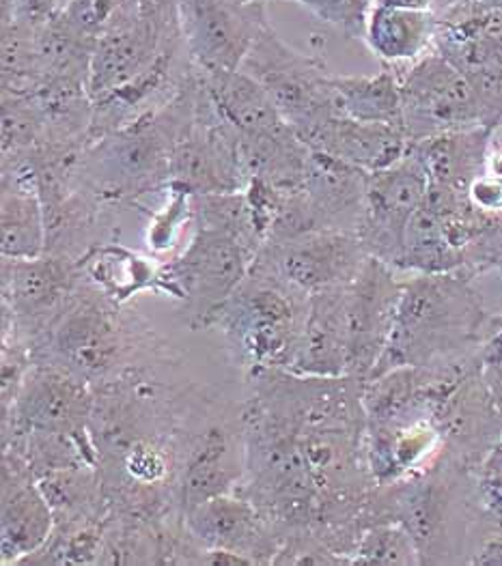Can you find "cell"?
<instances>
[{"instance_id":"cell-1","label":"cell","mask_w":502,"mask_h":566,"mask_svg":"<svg viewBox=\"0 0 502 566\" xmlns=\"http://www.w3.org/2000/svg\"><path fill=\"white\" fill-rule=\"evenodd\" d=\"M477 279L468 270H456L404 281L390 340L367 379L399 366L449 368L477 360L502 325V311L488 308Z\"/></svg>"},{"instance_id":"cell-2","label":"cell","mask_w":502,"mask_h":566,"mask_svg":"<svg viewBox=\"0 0 502 566\" xmlns=\"http://www.w3.org/2000/svg\"><path fill=\"white\" fill-rule=\"evenodd\" d=\"M308 293L252 263L249 276L203 322L220 327L249 373L293 370L306 325Z\"/></svg>"},{"instance_id":"cell-3","label":"cell","mask_w":502,"mask_h":566,"mask_svg":"<svg viewBox=\"0 0 502 566\" xmlns=\"http://www.w3.org/2000/svg\"><path fill=\"white\" fill-rule=\"evenodd\" d=\"M119 302L100 289H79L29 345L33 363L59 366L97 388L134 370L140 334L124 319Z\"/></svg>"},{"instance_id":"cell-4","label":"cell","mask_w":502,"mask_h":566,"mask_svg":"<svg viewBox=\"0 0 502 566\" xmlns=\"http://www.w3.org/2000/svg\"><path fill=\"white\" fill-rule=\"evenodd\" d=\"M240 70L265 88L300 138L341 115L326 63L285 43L272 24L259 33Z\"/></svg>"},{"instance_id":"cell-5","label":"cell","mask_w":502,"mask_h":566,"mask_svg":"<svg viewBox=\"0 0 502 566\" xmlns=\"http://www.w3.org/2000/svg\"><path fill=\"white\" fill-rule=\"evenodd\" d=\"M397 72L404 106L401 123L410 145L447 132L488 125L479 93L438 50Z\"/></svg>"},{"instance_id":"cell-6","label":"cell","mask_w":502,"mask_h":566,"mask_svg":"<svg viewBox=\"0 0 502 566\" xmlns=\"http://www.w3.org/2000/svg\"><path fill=\"white\" fill-rule=\"evenodd\" d=\"M179 24L195 70L236 72L270 24L263 0H179Z\"/></svg>"},{"instance_id":"cell-7","label":"cell","mask_w":502,"mask_h":566,"mask_svg":"<svg viewBox=\"0 0 502 566\" xmlns=\"http://www.w3.org/2000/svg\"><path fill=\"white\" fill-rule=\"evenodd\" d=\"M95 388L59 366L33 363L4 413V442L29 436H88Z\"/></svg>"},{"instance_id":"cell-8","label":"cell","mask_w":502,"mask_h":566,"mask_svg":"<svg viewBox=\"0 0 502 566\" xmlns=\"http://www.w3.org/2000/svg\"><path fill=\"white\" fill-rule=\"evenodd\" d=\"M254 254L233 235L195 227L186 250L163 268V284L203 322L249 276Z\"/></svg>"},{"instance_id":"cell-9","label":"cell","mask_w":502,"mask_h":566,"mask_svg":"<svg viewBox=\"0 0 502 566\" xmlns=\"http://www.w3.org/2000/svg\"><path fill=\"white\" fill-rule=\"evenodd\" d=\"M79 263L67 256H2V334L29 347L79 289Z\"/></svg>"},{"instance_id":"cell-10","label":"cell","mask_w":502,"mask_h":566,"mask_svg":"<svg viewBox=\"0 0 502 566\" xmlns=\"http://www.w3.org/2000/svg\"><path fill=\"white\" fill-rule=\"evenodd\" d=\"M429 195V175L408 149L399 163L369 172L358 238L369 256L399 268L406 231Z\"/></svg>"},{"instance_id":"cell-11","label":"cell","mask_w":502,"mask_h":566,"mask_svg":"<svg viewBox=\"0 0 502 566\" xmlns=\"http://www.w3.org/2000/svg\"><path fill=\"white\" fill-rule=\"evenodd\" d=\"M247 186L238 134L218 117L203 86L199 117L172 149L168 188L188 195H220L238 192Z\"/></svg>"},{"instance_id":"cell-12","label":"cell","mask_w":502,"mask_h":566,"mask_svg":"<svg viewBox=\"0 0 502 566\" xmlns=\"http://www.w3.org/2000/svg\"><path fill=\"white\" fill-rule=\"evenodd\" d=\"M404 281L399 270L367 256L352 283L345 284L347 373L367 381L390 340Z\"/></svg>"},{"instance_id":"cell-13","label":"cell","mask_w":502,"mask_h":566,"mask_svg":"<svg viewBox=\"0 0 502 566\" xmlns=\"http://www.w3.org/2000/svg\"><path fill=\"white\" fill-rule=\"evenodd\" d=\"M367 256L356 233L308 231L287 240L263 243L254 263L311 293L324 286L352 283Z\"/></svg>"},{"instance_id":"cell-14","label":"cell","mask_w":502,"mask_h":566,"mask_svg":"<svg viewBox=\"0 0 502 566\" xmlns=\"http://www.w3.org/2000/svg\"><path fill=\"white\" fill-rule=\"evenodd\" d=\"M184 530L203 549L238 554L251 565H272L283 534L251 500L222 493L181 513Z\"/></svg>"},{"instance_id":"cell-15","label":"cell","mask_w":502,"mask_h":566,"mask_svg":"<svg viewBox=\"0 0 502 566\" xmlns=\"http://www.w3.org/2000/svg\"><path fill=\"white\" fill-rule=\"evenodd\" d=\"M54 511L29 459L2 452V565H22L38 554L54 530Z\"/></svg>"},{"instance_id":"cell-16","label":"cell","mask_w":502,"mask_h":566,"mask_svg":"<svg viewBox=\"0 0 502 566\" xmlns=\"http://www.w3.org/2000/svg\"><path fill=\"white\" fill-rule=\"evenodd\" d=\"M369 172L311 149L306 179L300 188L311 231L356 233L363 222Z\"/></svg>"},{"instance_id":"cell-17","label":"cell","mask_w":502,"mask_h":566,"mask_svg":"<svg viewBox=\"0 0 502 566\" xmlns=\"http://www.w3.org/2000/svg\"><path fill=\"white\" fill-rule=\"evenodd\" d=\"M313 151L328 154L365 172H376L399 163L410 140L399 125L367 123L336 115L302 138Z\"/></svg>"},{"instance_id":"cell-18","label":"cell","mask_w":502,"mask_h":566,"mask_svg":"<svg viewBox=\"0 0 502 566\" xmlns=\"http://www.w3.org/2000/svg\"><path fill=\"white\" fill-rule=\"evenodd\" d=\"M292 373L308 377H341L347 373L345 284L308 293L302 352Z\"/></svg>"},{"instance_id":"cell-19","label":"cell","mask_w":502,"mask_h":566,"mask_svg":"<svg viewBox=\"0 0 502 566\" xmlns=\"http://www.w3.org/2000/svg\"><path fill=\"white\" fill-rule=\"evenodd\" d=\"M244 479V457L240 459L233 436L222 427L199 433L186 454L179 483L181 513L222 493H236Z\"/></svg>"},{"instance_id":"cell-20","label":"cell","mask_w":502,"mask_h":566,"mask_svg":"<svg viewBox=\"0 0 502 566\" xmlns=\"http://www.w3.org/2000/svg\"><path fill=\"white\" fill-rule=\"evenodd\" d=\"M438 13L417 7H369L363 41L384 63L404 70L433 50Z\"/></svg>"},{"instance_id":"cell-21","label":"cell","mask_w":502,"mask_h":566,"mask_svg":"<svg viewBox=\"0 0 502 566\" xmlns=\"http://www.w3.org/2000/svg\"><path fill=\"white\" fill-rule=\"evenodd\" d=\"M199 76L213 111L238 136L279 134L292 127L283 119L265 88L247 72H199Z\"/></svg>"},{"instance_id":"cell-22","label":"cell","mask_w":502,"mask_h":566,"mask_svg":"<svg viewBox=\"0 0 502 566\" xmlns=\"http://www.w3.org/2000/svg\"><path fill=\"white\" fill-rule=\"evenodd\" d=\"M492 129L488 125L447 132L410 145V151L419 158L429 184L449 188L461 197H468V188L477 177L485 172Z\"/></svg>"},{"instance_id":"cell-23","label":"cell","mask_w":502,"mask_h":566,"mask_svg":"<svg viewBox=\"0 0 502 566\" xmlns=\"http://www.w3.org/2000/svg\"><path fill=\"white\" fill-rule=\"evenodd\" d=\"M48 250V222L38 179L2 175L0 252L9 259H35Z\"/></svg>"},{"instance_id":"cell-24","label":"cell","mask_w":502,"mask_h":566,"mask_svg":"<svg viewBox=\"0 0 502 566\" xmlns=\"http://www.w3.org/2000/svg\"><path fill=\"white\" fill-rule=\"evenodd\" d=\"M338 113L356 122L401 123V82L399 72L384 67L374 76H335L333 74Z\"/></svg>"},{"instance_id":"cell-25","label":"cell","mask_w":502,"mask_h":566,"mask_svg":"<svg viewBox=\"0 0 502 566\" xmlns=\"http://www.w3.org/2000/svg\"><path fill=\"white\" fill-rule=\"evenodd\" d=\"M397 270L412 274H440L463 270L460 248L453 242L442 218L427 201L417 211L406 231L404 254Z\"/></svg>"},{"instance_id":"cell-26","label":"cell","mask_w":502,"mask_h":566,"mask_svg":"<svg viewBox=\"0 0 502 566\" xmlns=\"http://www.w3.org/2000/svg\"><path fill=\"white\" fill-rule=\"evenodd\" d=\"M352 566H420V552L410 530L388 522L367 527L352 556Z\"/></svg>"},{"instance_id":"cell-27","label":"cell","mask_w":502,"mask_h":566,"mask_svg":"<svg viewBox=\"0 0 502 566\" xmlns=\"http://www.w3.org/2000/svg\"><path fill=\"white\" fill-rule=\"evenodd\" d=\"M297 2L306 7L324 24L335 27L336 31L345 33L347 38L363 40L372 0H297Z\"/></svg>"},{"instance_id":"cell-28","label":"cell","mask_w":502,"mask_h":566,"mask_svg":"<svg viewBox=\"0 0 502 566\" xmlns=\"http://www.w3.org/2000/svg\"><path fill=\"white\" fill-rule=\"evenodd\" d=\"M477 491L481 497V504L490 517V522L502 530V438L492 446V450L481 459V463L474 468Z\"/></svg>"},{"instance_id":"cell-29","label":"cell","mask_w":502,"mask_h":566,"mask_svg":"<svg viewBox=\"0 0 502 566\" xmlns=\"http://www.w3.org/2000/svg\"><path fill=\"white\" fill-rule=\"evenodd\" d=\"M170 192H172V201L168 202L165 211H160L156 216V220L151 222V229H149V245L158 252H165L168 248H172L179 229L188 220H192L190 195L184 190H177V188H170Z\"/></svg>"},{"instance_id":"cell-30","label":"cell","mask_w":502,"mask_h":566,"mask_svg":"<svg viewBox=\"0 0 502 566\" xmlns=\"http://www.w3.org/2000/svg\"><path fill=\"white\" fill-rule=\"evenodd\" d=\"M479 373L502 416V325L479 352Z\"/></svg>"},{"instance_id":"cell-31","label":"cell","mask_w":502,"mask_h":566,"mask_svg":"<svg viewBox=\"0 0 502 566\" xmlns=\"http://www.w3.org/2000/svg\"><path fill=\"white\" fill-rule=\"evenodd\" d=\"M474 566H502V530L496 532L472 558Z\"/></svg>"},{"instance_id":"cell-32","label":"cell","mask_w":502,"mask_h":566,"mask_svg":"<svg viewBox=\"0 0 502 566\" xmlns=\"http://www.w3.org/2000/svg\"><path fill=\"white\" fill-rule=\"evenodd\" d=\"M376 7H417V9H431V0H372Z\"/></svg>"},{"instance_id":"cell-33","label":"cell","mask_w":502,"mask_h":566,"mask_svg":"<svg viewBox=\"0 0 502 566\" xmlns=\"http://www.w3.org/2000/svg\"><path fill=\"white\" fill-rule=\"evenodd\" d=\"M460 2H466V0H431V9H433L438 15H442L445 11L453 9V7L460 4Z\"/></svg>"},{"instance_id":"cell-34","label":"cell","mask_w":502,"mask_h":566,"mask_svg":"<svg viewBox=\"0 0 502 566\" xmlns=\"http://www.w3.org/2000/svg\"><path fill=\"white\" fill-rule=\"evenodd\" d=\"M483 7H492V9H502V0H479Z\"/></svg>"},{"instance_id":"cell-35","label":"cell","mask_w":502,"mask_h":566,"mask_svg":"<svg viewBox=\"0 0 502 566\" xmlns=\"http://www.w3.org/2000/svg\"><path fill=\"white\" fill-rule=\"evenodd\" d=\"M501 274H502V270H501Z\"/></svg>"}]
</instances>
